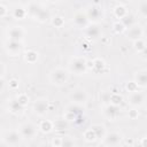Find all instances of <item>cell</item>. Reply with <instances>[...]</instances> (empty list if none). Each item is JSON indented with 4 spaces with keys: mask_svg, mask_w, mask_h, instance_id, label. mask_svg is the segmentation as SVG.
<instances>
[{
    "mask_svg": "<svg viewBox=\"0 0 147 147\" xmlns=\"http://www.w3.org/2000/svg\"><path fill=\"white\" fill-rule=\"evenodd\" d=\"M69 69L76 75H82L87 70V61L83 57H75L69 62Z\"/></svg>",
    "mask_w": 147,
    "mask_h": 147,
    "instance_id": "obj_2",
    "label": "cell"
},
{
    "mask_svg": "<svg viewBox=\"0 0 147 147\" xmlns=\"http://www.w3.org/2000/svg\"><path fill=\"white\" fill-rule=\"evenodd\" d=\"M105 115L110 119H116L119 116V106L109 103L105 107Z\"/></svg>",
    "mask_w": 147,
    "mask_h": 147,
    "instance_id": "obj_15",
    "label": "cell"
},
{
    "mask_svg": "<svg viewBox=\"0 0 147 147\" xmlns=\"http://www.w3.org/2000/svg\"><path fill=\"white\" fill-rule=\"evenodd\" d=\"M141 145H142V146H147V138H144V139L141 140Z\"/></svg>",
    "mask_w": 147,
    "mask_h": 147,
    "instance_id": "obj_45",
    "label": "cell"
},
{
    "mask_svg": "<svg viewBox=\"0 0 147 147\" xmlns=\"http://www.w3.org/2000/svg\"><path fill=\"white\" fill-rule=\"evenodd\" d=\"M126 88L129 90V92H134V91H138V85L137 83L133 80V82H129L126 84Z\"/></svg>",
    "mask_w": 147,
    "mask_h": 147,
    "instance_id": "obj_36",
    "label": "cell"
},
{
    "mask_svg": "<svg viewBox=\"0 0 147 147\" xmlns=\"http://www.w3.org/2000/svg\"><path fill=\"white\" fill-rule=\"evenodd\" d=\"M133 45H134V48H136L138 52H142L144 48L146 47V44H145V41H144L141 38L134 40V41H133Z\"/></svg>",
    "mask_w": 147,
    "mask_h": 147,
    "instance_id": "obj_32",
    "label": "cell"
},
{
    "mask_svg": "<svg viewBox=\"0 0 147 147\" xmlns=\"http://www.w3.org/2000/svg\"><path fill=\"white\" fill-rule=\"evenodd\" d=\"M121 140H122V136L118 132H110L105 134L102 144L105 146H116L121 142Z\"/></svg>",
    "mask_w": 147,
    "mask_h": 147,
    "instance_id": "obj_9",
    "label": "cell"
},
{
    "mask_svg": "<svg viewBox=\"0 0 147 147\" xmlns=\"http://www.w3.org/2000/svg\"><path fill=\"white\" fill-rule=\"evenodd\" d=\"M23 139L22 134L20 131H16V130H11L9 132H7L3 137V140L7 145H10V146H16L21 142V140Z\"/></svg>",
    "mask_w": 147,
    "mask_h": 147,
    "instance_id": "obj_6",
    "label": "cell"
},
{
    "mask_svg": "<svg viewBox=\"0 0 147 147\" xmlns=\"http://www.w3.org/2000/svg\"><path fill=\"white\" fill-rule=\"evenodd\" d=\"M84 139H85L86 141H90V142H92V141H94V140L98 139V137H96L95 132L92 130V127L87 129V130L84 132Z\"/></svg>",
    "mask_w": 147,
    "mask_h": 147,
    "instance_id": "obj_27",
    "label": "cell"
},
{
    "mask_svg": "<svg viewBox=\"0 0 147 147\" xmlns=\"http://www.w3.org/2000/svg\"><path fill=\"white\" fill-rule=\"evenodd\" d=\"M39 129L41 132L44 133H48L52 131V129H54V125H53V122L52 121H48V119H44L40 122L39 124Z\"/></svg>",
    "mask_w": 147,
    "mask_h": 147,
    "instance_id": "obj_21",
    "label": "cell"
},
{
    "mask_svg": "<svg viewBox=\"0 0 147 147\" xmlns=\"http://www.w3.org/2000/svg\"><path fill=\"white\" fill-rule=\"evenodd\" d=\"M42 8H44V7H42L41 5H39V3H37V2H32V3L29 5L26 11H28V15H30V16L33 17V18H37V16L39 15V13L41 11Z\"/></svg>",
    "mask_w": 147,
    "mask_h": 147,
    "instance_id": "obj_17",
    "label": "cell"
},
{
    "mask_svg": "<svg viewBox=\"0 0 147 147\" xmlns=\"http://www.w3.org/2000/svg\"><path fill=\"white\" fill-rule=\"evenodd\" d=\"M52 23L55 28H62V25L64 24V20L62 16H55L53 20H52Z\"/></svg>",
    "mask_w": 147,
    "mask_h": 147,
    "instance_id": "obj_33",
    "label": "cell"
},
{
    "mask_svg": "<svg viewBox=\"0 0 147 147\" xmlns=\"http://www.w3.org/2000/svg\"><path fill=\"white\" fill-rule=\"evenodd\" d=\"M86 15H87L90 22L95 23L103 18V10L99 5H93V6L88 7V9L86 10Z\"/></svg>",
    "mask_w": 147,
    "mask_h": 147,
    "instance_id": "obj_3",
    "label": "cell"
},
{
    "mask_svg": "<svg viewBox=\"0 0 147 147\" xmlns=\"http://www.w3.org/2000/svg\"><path fill=\"white\" fill-rule=\"evenodd\" d=\"M121 22L125 25V28L127 29V28H130V26H132V25H134L136 24V18H134V16L132 15V14H126L123 18H121Z\"/></svg>",
    "mask_w": 147,
    "mask_h": 147,
    "instance_id": "obj_22",
    "label": "cell"
},
{
    "mask_svg": "<svg viewBox=\"0 0 147 147\" xmlns=\"http://www.w3.org/2000/svg\"><path fill=\"white\" fill-rule=\"evenodd\" d=\"M5 71H6L5 63H3V62H1V78H3V76H5Z\"/></svg>",
    "mask_w": 147,
    "mask_h": 147,
    "instance_id": "obj_43",
    "label": "cell"
},
{
    "mask_svg": "<svg viewBox=\"0 0 147 147\" xmlns=\"http://www.w3.org/2000/svg\"><path fill=\"white\" fill-rule=\"evenodd\" d=\"M91 127L95 132L98 138H103L105 137V126L103 125H101V124H93Z\"/></svg>",
    "mask_w": 147,
    "mask_h": 147,
    "instance_id": "obj_26",
    "label": "cell"
},
{
    "mask_svg": "<svg viewBox=\"0 0 147 147\" xmlns=\"http://www.w3.org/2000/svg\"><path fill=\"white\" fill-rule=\"evenodd\" d=\"M85 36L92 40H95L98 39L100 36H101V29L98 24L95 23H92V24H88L86 28H85Z\"/></svg>",
    "mask_w": 147,
    "mask_h": 147,
    "instance_id": "obj_10",
    "label": "cell"
},
{
    "mask_svg": "<svg viewBox=\"0 0 147 147\" xmlns=\"http://www.w3.org/2000/svg\"><path fill=\"white\" fill-rule=\"evenodd\" d=\"M16 99H17V100H18V102H20L22 106H24V107L29 103V96H28L26 94H24V93L18 94V95L16 96Z\"/></svg>",
    "mask_w": 147,
    "mask_h": 147,
    "instance_id": "obj_34",
    "label": "cell"
},
{
    "mask_svg": "<svg viewBox=\"0 0 147 147\" xmlns=\"http://www.w3.org/2000/svg\"><path fill=\"white\" fill-rule=\"evenodd\" d=\"M52 145L55 146V147L62 146V138H54V139L52 140Z\"/></svg>",
    "mask_w": 147,
    "mask_h": 147,
    "instance_id": "obj_39",
    "label": "cell"
},
{
    "mask_svg": "<svg viewBox=\"0 0 147 147\" xmlns=\"http://www.w3.org/2000/svg\"><path fill=\"white\" fill-rule=\"evenodd\" d=\"M24 60L28 63H34L38 60V54L34 51H26L24 53Z\"/></svg>",
    "mask_w": 147,
    "mask_h": 147,
    "instance_id": "obj_23",
    "label": "cell"
},
{
    "mask_svg": "<svg viewBox=\"0 0 147 147\" xmlns=\"http://www.w3.org/2000/svg\"><path fill=\"white\" fill-rule=\"evenodd\" d=\"M9 86H10L11 88H16V87H18V82H17L16 79H11V80L9 82Z\"/></svg>",
    "mask_w": 147,
    "mask_h": 147,
    "instance_id": "obj_42",
    "label": "cell"
},
{
    "mask_svg": "<svg viewBox=\"0 0 147 147\" xmlns=\"http://www.w3.org/2000/svg\"><path fill=\"white\" fill-rule=\"evenodd\" d=\"M134 82L138 86L145 87L147 86V70H140L134 76Z\"/></svg>",
    "mask_w": 147,
    "mask_h": 147,
    "instance_id": "obj_16",
    "label": "cell"
},
{
    "mask_svg": "<svg viewBox=\"0 0 147 147\" xmlns=\"http://www.w3.org/2000/svg\"><path fill=\"white\" fill-rule=\"evenodd\" d=\"M67 111L71 113V114H75V115H83L84 113V107L80 105V103H70L68 107H67Z\"/></svg>",
    "mask_w": 147,
    "mask_h": 147,
    "instance_id": "obj_20",
    "label": "cell"
},
{
    "mask_svg": "<svg viewBox=\"0 0 147 147\" xmlns=\"http://www.w3.org/2000/svg\"><path fill=\"white\" fill-rule=\"evenodd\" d=\"M62 146H74V141L69 137L62 138Z\"/></svg>",
    "mask_w": 147,
    "mask_h": 147,
    "instance_id": "obj_38",
    "label": "cell"
},
{
    "mask_svg": "<svg viewBox=\"0 0 147 147\" xmlns=\"http://www.w3.org/2000/svg\"><path fill=\"white\" fill-rule=\"evenodd\" d=\"M114 14H115V16H116L117 18H123V17L127 14V11H126V9H125L124 6L119 5V6H116V7H115Z\"/></svg>",
    "mask_w": 147,
    "mask_h": 147,
    "instance_id": "obj_28",
    "label": "cell"
},
{
    "mask_svg": "<svg viewBox=\"0 0 147 147\" xmlns=\"http://www.w3.org/2000/svg\"><path fill=\"white\" fill-rule=\"evenodd\" d=\"M24 33L25 32H24V29L22 26H13L8 31V37L11 40H18V41H21L23 39V37H24Z\"/></svg>",
    "mask_w": 147,
    "mask_h": 147,
    "instance_id": "obj_14",
    "label": "cell"
},
{
    "mask_svg": "<svg viewBox=\"0 0 147 147\" xmlns=\"http://www.w3.org/2000/svg\"><path fill=\"white\" fill-rule=\"evenodd\" d=\"M113 29H114V31H115L116 33H122V32H124V30H125L126 28H125V25H124L121 21H118V22H115V23L113 24Z\"/></svg>",
    "mask_w": 147,
    "mask_h": 147,
    "instance_id": "obj_31",
    "label": "cell"
},
{
    "mask_svg": "<svg viewBox=\"0 0 147 147\" xmlns=\"http://www.w3.org/2000/svg\"><path fill=\"white\" fill-rule=\"evenodd\" d=\"M72 22L79 29H85L90 24V20L86 13H83V11H77L72 17Z\"/></svg>",
    "mask_w": 147,
    "mask_h": 147,
    "instance_id": "obj_7",
    "label": "cell"
},
{
    "mask_svg": "<svg viewBox=\"0 0 147 147\" xmlns=\"http://www.w3.org/2000/svg\"><path fill=\"white\" fill-rule=\"evenodd\" d=\"M129 117H130L131 119H134V118H137V117H138V111H137L136 109H132V110H130V113H129Z\"/></svg>",
    "mask_w": 147,
    "mask_h": 147,
    "instance_id": "obj_41",
    "label": "cell"
},
{
    "mask_svg": "<svg viewBox=\"0 0 147 147\" xmlns=\"http://www.w3.org/2000/svg\"><path fill=\"white\" fill-rule=\"evenodd\" d=\"M127 101L130 105L134 106V107H138V106H141L145 101V95L141 93V92H138V91H134V92H130L129 96H127Z\"/></svg>",
    "mask_w": 147,
    "mask_h": 147,
    "instance_id": "obj_13",
    "label": "cell"
},
{
    "mask_svg": "<svg viewBox=\"0 0 147 147\" xmlns=\"http://www.w3.org/2000/svg\"><path fill=\"white\" fill-rule=\"evenodd\" d=\"M110 94H111V92H102V94L100 95V98H101V100L103 102L110 103Z\"/></svg>",
    "mask_w": 147,
    "mask_h": 147,
    "instance_id": "obj_37",
    "label": "cell"
},
{
    "mask_svg": "<svg viewBox=\"0 0 147 147\" xmlns=\"http://www.w3.org/2000/svg\"><path fill=\"white\" fill-rule=\"evenodd\" d=\"M51 18V13H49V10L48 9H46L45 7L41 9V11L39 13V15L37 16V18L36 20H38L39 22H41V23H44V22H46V21H48Z\"/></svg>",
    "mask_w": 147,
    "mask_h": 147,
    "instance_id": "obj_25",
    "label": "cell"
},
{
    "mask_svg": "<svg viewBox=\"0 0 147 147\" xmlns=\"http://www.w3.org/2000/svg\"><path fill=\"white\" fill-rule=\"evenodd\" d=\"M22 49V42L18 41V40H11L9 39L6 44V51L8 54L13 55V56H16L17 54H20Z\"/></svg>",
    "mask_w": 147,
    "mask_h": 147,
    "instance_id": "obj_11",
    "label": "cell"
},
{
    "mask_svg": "<svg viewBox=\"0 0 147 147\" xmlns=\"http://www.w3.org/2000/svg\"><path fill=\"white\" fill-rule=\"evenodd\" d=\"M69 99H70L72 102H75V103H80V105H83V103H85V102L87 101L88 95H87V93H86L85 90H83V88H75V90H72V91L70 92Z\"/></svg>",
    "mask_w": 147,
    "mask_h": 147,
    "instance_id": "obj_4",
    "label": "cell"
},
{
    "mask_svg": "<svg viewBox=\"0 0 147 147\" xmlns=\"http://www.w3.org/2000/svg\"><path fill=\"white\" fill-rule=\"evenodd\" d=\"M53 125H54V129L55 130H57V131H64L69 126V121L65 117L64 118H57V119L53 121Z\"/></svg>",
    "mask_w": 147,
    "mask_h": 147,
    "instance_id": "obj_19",
    "label": "cell"
},
{
    "mask_svg": "<svg viewBox=\"0 0 147 147\" xmlns=\"http://www.w3.org/2000/svg\"><path fill=\"white\" fill-rule=\"evenodd\" d=\"M140 53H141V55H142L144 57H147V45H146V47L144 48V51L140 52Z\"/></svg>",
    "mask_w": 147,
    "mask_h": 147,
    "instance_id": "obj_44",
    "label": "cell"
},
{
    "mask_svg": "<svg viewBox=\"0 0 147 147\" xmlns=\"http://www.w3.org/2000/svg\"><path fill=\"white\" fill-rule=\"evenodd\" d=\"M144 36H145V38L147 39V25H146L145 29H144Z\"/></svg>",
    "mask_w": 147,
    "mask_h": 147,
    "instance_id": "obj_46",
    "label": "cell"
},
{
    "mask_svg": "<svg viewBox=\"0 0 147 147\" xmlns=\"http://www.w3.org/2000/svg\"><path fill=\"white\" fill-rule=\"evenodd\" d=\"M26 15H28V11H26L23 7H16V8L13 10V16H14L16 20H23Z\"/></svg>",
    "mask_w": 147,
    "mask_h": 147,
    "instance_id": "obj_24",
    "label": "cell"
},
{
    "mask_svg": "<svg viewBox=\"0 0 147 147\" xmlns=\"http://www.w3.org/2000/svg\"><path fill=\"white\" fill-rule=\"evenodd\" d=\"M6 14H7V7L5 5H1L0 6V16L1 17H5Z\"/></svg>",
    "mask_w": 147,
    "mask_h": 147,
    "instance_id": "obj_40",
    "label": "cell"
},
{
    "mask_svg": "<svg viewBox=\"0 0 147 147\" xmlns=\"http://www.w3.org/2000/svg\"><path fill=\"white\" fill-rule=\"evenodd\" d=\"M20 132L24 139H32L37 134V126L30 122H26L20 126Z\"/></svg>",
    "mask_w": 147,
    "mask_h": 147,
    "instance_id": "obj_5",
    "label": "cell"
},
{
    "mask_svg": "<svg viewBox=\"0 0 147 147\" xmlns=\"http://www.w3.org/2000/svg\"><path fill=\"white\" fill-rule=\"evenodd\" d=\"M51 82L54 84V85H57V86H61V85H64L68 79H69V74L65 69L63 68H55L52 72H51Z\"/></svg>",
    "mask_w": 147,
    "mask_h": 147,
    "instance_id": "obj_1",
    "label": "cell"
},
{
    "mask_svg": "<svg viewBox=\"0 0 147 147\" xmlns=\"http://www.w3.org/2000/svg\"><path fill=\"white\" fill-rule=\"evenodd\" d=\"M93 63H94V67H93V68H95V69L99 70V71L105 68V62H103V60H101V59H95V60H93Z\"/></svg>",
    "mask_w": 147,
    "mask_h": 147,
    "instance_id": "obj_35",
    "label": "cell"
},
{
    "mask_svg": "<svg viewBox=\"0 0 147 147\" xmlns=\"http://www.w3.org/2000/svg\"><path fill=\"white\" fill-rule=\"evenodd\" d=\"M138 11L142 17L147 18V1H141L138 6Z\"/></svg>",
    "mask_w": 147,
    "mask_h": 147,
    "instance_id": "obj_30",
    "label": "cell"
},
{
    "mask_svg": "<svg viewBox=\"0 0 147 147\" xmlns=\"http://www.w3.org/2000/svg\"><path fill=\"white\" fill-rule=\"evenodd\" d=\"M122 101H123L122 95H119L116 92H111V94H110V103L116 105V106H119L122 103Z\"/></svg>",
    "mask_w": 147,
    "mask_h": 147,
    "instance_id": "obj_29",
    "label": "cell"
},
{
    "mask_svg": "<svg viewBox=\"0 0 147 147\" xmlns=\"http://www.w3.org/2000/svg\"><path fill=\"white\" fill-rule=\"evenodd\" d=\"M119 2H122V3H126V2H130V1H132V0H118Z\"/></svg>",
    "mask_w": 147,
    "mask_h": 147,
    "instance_id": "obj_47",
    "label": "cell"
},
{
    "mask_svg": "<svg viewBox=\"0 0 147 147\" xmlns=\"http://www.w3.org/2000/svg\"><path fill=\"white\" fill-rule=\"evenodd\" d=\"M142 34H144V29H142L139 24H137V23H136L134 25L127 28V33H126V36H127L129 39H131V40H133V41L137 40V39H140Z\"/></svg>",
    "mask_w": 147,
    "mask_h": 147,
    "instance_id": "obj_12",
    "label": "cell"
},
{
    "mask_svg": "<svg viewBox=\"0 0 147 147\" xmlns=\"http://www.w3.org/2000/svg\"><path fill=\"white\" fill-rule=\"evenodd\" d=\"M33 111L39 116H44L48 111V101L46 99H38L33 103Z\"/></svg>",
    "mask_w": 147,
    "mask_h": 147,
    "instance_id": "obj_8",
    "label": "cell"
},
{
    "mask_svg": "<svg viewBox=\"0 0 147 147\" xmlns=\"http://www.w3.org/2000/svg\"><path fill=\"white\" fill-rule=\"evenodd\" d=\"M48 1H51V2H55V1H59V0H48Z\"/></svg>",
    "mask_w": 147,
    "mask_h": 147,
    "instance_id": "obj_48",
    "label": "cell"
},
{
    "mask_svg": "<svg viewBox=\"0 0 147 147\" xmlns=\"http://www.w3.org/2000/svg\"><path fill=\"white\" fill-rule=\"evenodd\" d=\"M23 108H24V106H22V105L18 102L17 99H11V100L9 101V103H8V109H9V111L13 113V114H20V113H22Z\"/></svg>",
    "mask_w": 147,
    "mask_h": 147,
    "instance_id": "obj_18",
    "label": "cell"
}]
</instances>
